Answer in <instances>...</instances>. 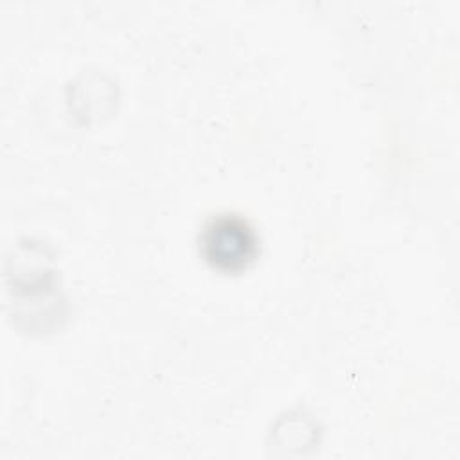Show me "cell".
<instances>
[{
	"label": "cell",
	"instance_id": "obj_1",
	"mask_svg": "<svg viewBox=\"0 0 460 460\" xmlns=\"http://www.w3.org/2000/svg\"><path fill=\"white\" fill-rule=\"evenodd\" d=\"M199 253L210 268L239 273L255 261L259 237L244 216L221 212L205 221L199 234Z\"/></svg>",
	"mask_w": 460,
	"mask_h": 460
}]
</instances>
